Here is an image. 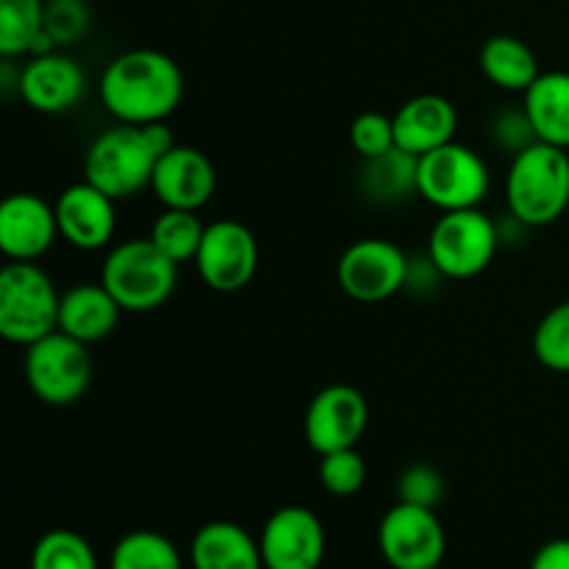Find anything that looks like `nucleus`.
<instances>
[{"label":"nucleus","instance_id":"1","mask_svg":"<svg viewBox=\"0 0 569 569\" xmlns=\"http://www.w3.org/2000/svg\"><path fill=\"white\" fill-rule=\"evenodd\" d=\"M100 100L111 117L128 126L164 122L183 100V72L161 50H128L100 76Z\"/></svg>","mask_w":569,"mask_h":569},{"label":"nucleus","instance_id":"2","mask_svg":"<svg viewBox=\"0 0 569 569\" xmlns=\"http://www.w3.org/2000/svg\"><path fill=\"white\" fill-rule=\"evenodd\" d=\"M509 214L522 228L553 226L569 209V153L537 142L511 159L506 176Z\"/></svg>","mask_w":569,"mask_h":569},{"label":"nucleus","instance_id":"3","mask_svg":"<svg viewBox=\"0 0 569 569\" xmlns=\"http://www.w3.org/2000/svg\"><path fill=\"white\" fill-rule=\"evenodd\" d=\"M100 283L114 295L122 311L144 315L172 298L178 283V264L167 259L153 239H128L109 250L100 267Z\"/></svg>","mask_w":569,"mask_h":569},{"label":"nucleus","instance_id":"4","mask_svg":"<svg viewBox=\"0 0 569 569\" xmlns=\"http://www.w3.org/2000/svg\"><path fill=\"white\" fill-rule=\"evenodd\" d=\"M159 159L161 150L150 139L148 128L120 122L89 144L83 181L94 183L109 198L126 200L150 187Z\"/></svg>","mask_w":569,"mask_h":569},{"label":"nucleus","instance_id":"5","mask_svg":"<svg viewBox=\"0 0 569 569\" xmlns=\"http://www.w3.org/2000/svg\"><path fill=\"white\" fill-rule=\"evenodd\" d=\"M59 303L53 281L37 261H9L0 270V337L11 345H33L59 331Z\"/></svg>","mask_w":569,"mask_h":569},{"label":"nucleus","instance_id":"6","mask_svg":"<svg viewBox=\"0 0 569 569\" xmlns=\"http://www.w3.org/2000/svg\"><path fill=\"white\" fill-rule=\"evenodd\" d=\"M498 244V222L481 209L442 211L428 237V259L450 281H467L492 264Z\"/></svg>","mask_w":569,"mask_h":569},{"label":"nucleus","instance_id":"7","mask_svg":"<svg viewBox=\"0 0 569 569\" xmlns=\"http://www.w3.org/2000/svg\"><path fill=\"white\" fill-rule=\"evenodd\" d=\"M489 192V167L467 144L453 142L420 156L417 194L439 211L478 209Z\"/></svg>","mask_w":569,"mask_h":569},{"label":"nucleus","instance_id":"8","mask_svg":"<svg viewBox=\"0 0 569 569\" xmlns=\"http://www.w3.org/2000/svg\"><path fill=\"white\" fill-rule=\"evenodd\" d=\"M26 381L42 403L70 406L92 383V356L70 333L53 331L26 348Z\"/></svg>","mask_w":569,"mask_h":569},{"label":"nucleus","instance_id":"9","mask_svg":"<svg viewBox=\"0 0 569 569\" xmlns=\"http://www.w3.org/2000/svg\"><path fill=\"white\" fill-rule=\"evenodd\" d=\"M378 550L392 569H433L442 567L448 533L437 511L398 500L381 517Z\"/></svg>","mask_w":569,"mask_h":569},{"label":"nucleus","instance_id":"10","mask_svg":"<svg viewBox=\"0 0 569 569\" xmlns=\"http://www.w3.org/2000/svg\"><path fill=\"white\" fill-rule=\"evenodd\" d=\"M411 259L389 239L367 237L350 244L337 267L339 287L359 303H381L406 289Z\"/></svg>","mask_w":569,"mask_h":569},{"label":"nucleus","instance_id":"11","mask_svg":"<svg viewBox=\"0 0 569 569\" xmlns=\"http://www.w3.org/2000/svg\"><path fill=\"white\" fill-rule=\"evenodd\" d=\"M194 267L214 292H242L259 270V242L244 222L217 220L206 226Z\"/></svg>","mask_w":569,"mask_h":569},{"label":"nucleus","instance_id":"12","mask_svg":"<svg viewBox=\"0 0 569 569\" xmlns=\"http://www.w3.org/2000/svg\"><path fill=\"white\" fill-rule=\"evenodd\" d=\"M370 422L367 398L350 383H331L311 398L306 409L303 433L317 456L348 450L359 445Z\"/></svg>","mask_w":569,"mask_h":569},{"label":"nucleus","instance_id":"13","mask_svg":"<svg viewBox=\"0 0 569 569\" xmlns=\"http://www.w3.org/2000/svg\"><path fill=\"white\" fill-rule=\"evenodd\" d=\"M264 569H320L326 559V528L306 506H283L261 528Z\"/></svg>","mask_w":569,"mask_h":569},{"label":"nucleus","instance_id":"14","mask_svg":"<svg viewBox=\"0 0 569 569\" xmlns=\"http://www.w3.org/2000/svg\"><path fill=\"white\" fill-rule=\"evenodd\" d=\"M22 100L39 114H64L76 109L87 92V76L72 56L61 50L28 56V64L17 78Z\"/></svg>","mask_w":569,"mask_h":569},{"label":"nucleus","instance_id":"15","mask_svg":"<svg viewBox=\"0 0 569 569\" xmlns=\"http://www.w3.org/2000/svg\"><path fill=\"white\" fill-rule=\"evenodd\" d=\"M59 233L56 206L33 192H14L0 206V250L9 261H37Z\"/></svg>","mask_w":569,"mask_h":569},{"label":"nucleus","instance_id":"16","mask_svg":"<svg viewBox=\"0 0 569 569\" xmlns=\"http://www.w3.org/2000/svg\"><path fill=\"white\" fill-rule=\"evenodd\" d=\"M150 189L164 209L200 211L217 189L214 164L203 150L192 144H176L156 164Z\"/></svg>","mask_w":569,"mask_h":569},{"label":"nucleus","instance_id":"17","mask_svg":"<svg viewBox=\"0 0 569 569\" xmlns=\"http://www.w3.org/2000/svg\"><path fill=\"white\" fill-rule=\"evenodd\" d=\"M114 203L117 200L100 192L94 183H72L53 203L59 233L78 250L106 248L117 231Z\"/></svg>","mask_w":569,"mask_h":569},{"label":"nucleus","instance_id":"18","mask_svg":"<svg viewBox=\"0 0 569 569\" xmlns=\"http://www.w3.org/2000/svg\"><path fill=\"white\" fill-rule=\"evenodd\" d=\"M392 122L398 148L420 159V156L453 142L456 128H459V114H456V106L448 98L426 92L406 100L395 111Z\"/></svg>","mask_w":569,"mask_h":569},{"label":"nucleus","instance_id":"19","mask_svg":"<svg viewBox=\"0 0 569 569\" xmlns=\"http://www.w3.org/2000/svg\"><path fill=\"white\" fill-rule=\"evenodd\" d=\"M122 306L103 283H76L61 295L59 331L70 333L83 345L100 342L117 328Z\"/></svg>","mask_w":569,"mask_h":569},{"label":"nucleus","instance_id":"20","mask_svg":"<svg viewBox=\"0 0 569 569\" xmlns=\"http://www.w3.org/2000/svg\"><path fill=\"white\" fill-rule=\"evenodd\" d=\"M192 569H264L259 539L228 520L206 522L189 545Z\"/></svg>","mask_w":569,"mask_h":569},{"label":"nucleus","instance_id":"21","mask_svg":"<svg viewBox=\"0 0 569 569\" xmlns=\"http://www.w3.org/2000/svg\"><path fill=\"white\" fill-rule=\"evenodd\" d=\"M539 142L569 150V72H542L522 94Z\"/></svg>","mask_w":569,"mask_h":569},{"label":"nucleus","instance_id":"22","mask_svg":"<svg viewBox=\"0 0 569 569\" xmlns=\"http://www.w3.org/2000/svg\"><path fill=\"white\" fill-rule=\"evenodd\" d=\"M478 64L481 72L503 92H520L526 94L528 87L542 76L539 70V59L533 53V48L522 39L509 37V33H498V37H489L481 44V53H478Z\"/></svg>","mask_w":569,"mask_h":569},{"label":"nucleus","instance_id":"23","mask_svg":"<svg viewBox=\"0 0 569 569\" xmlns=\"http://www.w3.org/2000/svg\"><path fill=\"white\" fill-rule=\"evenodd\" d=\"M50 50H59V44L44 31L42 0H0V53L14 59Z\"/></svg>","mask_w":569,"mask_h":569},{"label":"nucleus","instance_id":"24","mask_svg":"<svg viewBox=\"0 0 569 569\" xmlns=\"http://www.w3.org/2000/svg\"><path fill=\"white\" fill-rule=\"evenodd\" d=\"M417 164L420 159L406 150L392 148L389 153L365 159L361 167V189L378 203H400L417 194Z\"/></svg>","mask_w":569,"mask_h":569},{"label":"nucleus","instance_id":"25","mask_svg":"<svg viewBox=\"0 0 569 569\" xmlns=\"http://www.w3.org/2000/svg\"><path fill=\"white\" fill-rule=\"evenodd\" d=\"M203 233L206 226L200 222L198 211L187 209H164L150 226V239H153L156 248L167 259L176 261L178 267L194 261L200 242H203Z\"/></svg>","mask_w":569,"mask_h":569},{"label":"nucleus","instance_id":"26","mask_svg":"<svg viewBox=\"0 0 569 569\" xmlns=\"http://www.w3.org/2000/svg\"><path fill=\"white\" fill-rule=\"evenodd\" d=\"M111 569H183V561L164 533L131 531L111 550Z\"/></svg>","mask_w":569,"mask_h":569},{"label":"nucleus","instance_id":"27","mask_svg":"<svg viewBox=\"0 0 569 569\" xmlns=\"http://www.w3.org/2000/svg\"><path fill=\"white\" fill-rule=\"evenodd\" d=\"M31 569H98V556L81 533L56 528L33 545Z\"/></svg>","mask_w":569,"mask_h":569},{"label":"nucleus","instance_id":"28","mask_svg":"<svg viewBox=\"0 0 569 569\" xmlns=\"http://www.w3.org/2000/svg\"><path fill=\"white\" fill-rule=\"evenodd\" d=\"M533 356L553 372H569V300L553 306L533 331Z\"/></svg>","mask_w":569,"mask_h":569},{"label":"nucleus","instance_id":"29","mask_svg":"<svg viewBox=\"0 0 569 569\" xmlns=\"http://www.w3.org/2000/svg\"><path fill=\"white\" fill-rule=\"evenodd\" d=\"M320 483L333 498H350L367 483V461L356 448L320 456Z\"/></svg>","mask_w":569,"mask_h":569},{"label":"nucleus","instance_id":"30","mask_svg":"<svg viewBox=\"0 0 569 569\" xmlns=\"http://www.w3.org/2000/svg\"><path fill=\"white\" fill-rule=\"evenodd\" d=\"M350 144L361 159H376V156L389 153L398 148L395 142V122L392 117L381 111H365L350 122Z\"/></svg>","mask_w":569,"mask_h":569},{"label":"nucleus","instance_id":"31","mask_svg":"<svg viewBox=\"0 0 569 569\" xmlns=\"http://www.w3.org/2000/svg\"><path fill=\"white\" fill-rule=\"evenodd\" d=\"M87 0H50L44 6V31L53 37L56 44H72L87 33L89 28Z\"/></svg>","mask_w":569,"mask_h":569},{"label":"nucleus","instance_id":"32","mask_svg":"<svg viewBox=\"0 0 569 569\" xmlns=\"http://www.w3.org/2000/svg\"><path fill=\"white\" fill-rule=\"evenodd\" d=\"M398 498L403 503L437 509L439 500L445 498V478L439 476L437 467L422 465V461L420 465L406 467L398 478Z\"/></svg>","mask_w":569,"mask_h":569},{"label":"nucleus","instance_id":"33","mask_svg":"<svg viewBox=\"0 0 569 569\" xmlns=\"http://www.w3.org/2000/svg\"><path fill=\"white\" fill-rule=\"evenodd\" d=\"M492 139L500 150H506V153L511 156V159H515L517 153H522L526 148H531V144L539 142L537 131H533L531 120H528L522 106L520 109H506L495 117Z\"/></svg>","mask_w":569,"mask_h":569},{"label":"nucleus","instance_id":"34","mask_svg":"<svg viewBox=\"0 0 569 569\" xmlns=\"http://www.w3.org/2000/svg\"><path fill=\"white\" fill-rule=\"evenodd\" d=\"M531 569H569V539H550L533 553Z\"/></svg>","mask_w":569,"mask_h":569},{"label":"nucleus","instance_id":"35","mask_svg":"<svg viewBox=\"0 0 569 569\" xmlns=\"http://www.w3.org/2000/svg\"><path fill=\"white\" fill-rule=\"evenodd\" d=\"M433 569H442V567H433Z\"/></svg>","mask_w":569,"mask_h":569}]
</instances>
